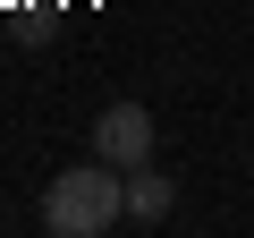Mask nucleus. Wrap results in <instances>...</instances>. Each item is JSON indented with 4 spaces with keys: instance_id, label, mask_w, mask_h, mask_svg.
I'll return each mask as SVG.
<instances>
[{
    "instance_id": "7ed1b4c3",
    "label": "nucleus",
    "mask_w": 254,
    "mask_h": 238,
    "mask_svg": "<svg viewBox=\"0 0 254 238\" xmlns=\"http://www.w3.org/2000/svg\"><path fill=\"white\" fill-rule=\"evenodd\" d=\"M170 204H178V179H161L153 162H136V170H127V221H136V230L170 221Z\"/></svg>"
},
{
    "instance_id": "f03ea898",
    "label": "nucleus",
    "mask_w": 254,
    "mask_h": 238,
    "mask_svg": "<svg viewBox=\"0 0 254 238\" xmlns=\"http://www.w3.org/2000/svg\"><path fill=\"white\" fill-rule=\"evenodd\" d=\"M93 153L119 162V170L153 162V111H144V102H110V111L93 119Z\"/></svg>"
},
{
    "instance_id": "f257e3e1",
    "label": "nucleus",
    "mask_w": 254,
    "mask_h": 238,
    "mask_svg": "<svg viewBox=\"0 0 254 238\" xmlns=\"http://www.w3.org/2000/svg\"><path fill=\"white\" fill-rule=\"evenodd\" d=\"M127 221V170L119 162H76V170H60L51 187H43V230L51 238H102V230H119Z\"/></svg>"
}]
</instances>
